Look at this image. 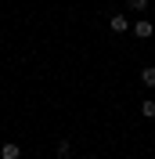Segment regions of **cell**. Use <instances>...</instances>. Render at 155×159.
<instances>
[{"mask_svg":"<svg viewBox=\"0 0 155 159\" xmlns=\"http://www.w3.org/2000/svg\"><path fill=\"white\" fill-rule=\"evenodd\" d=\"M130 33H134L137 40H148V36H155V25H152L148 18H141V22H134V29H130Z\"/></svg>","mask_w":155,"mask_h":159,"instance_id":"2","label":"cell"},{"mask_svg":"<svg viewBox=\"0 0 155 159\" xmlns=\"http://www.w3.org/2000/svg\"><path fill=\"white\" fill-rule=\"evenodd\" d=\"M0 159H22V148L15 141H7V145H0Z\"/></svg>","mask_w":155,"mask_h":159,"instance_id":"3","label":"cell"},{"mask_svg":"<svg viewBox=\"0 0 155 159\" xmlns=\"http://www.w3.org/2000/svg\"><path fill=\"white\" fill-rule=\"evenodd\" d=\"M141 83H144L148 90H155V65H144V69H141Z\"/></svg>","mask_w":155,"mask_h":159,"instance_id":"4","label":"cell"},{"mask_svg":"<svg viewBox=\"0 0 155 159\" xmlns=\"http://www.w3.org/2000/svg\"><path fill=\"white\" fill-rule=\"evenodd\" d=\"M141 116H144V119H155V98H144V101H141Z\"/></svg>","mask_w":155,"mask_h":159,"instance_id":"6","label":"cell"},{"mask_svg":"<svg viewBox=\"0 0 155 159\" xmlns=\"http://www.w3.org/2000/svg\"><path fill=\"white\" fill-rule=\"evenodd\" d=\"M54 152H58V159H69V156H72V141H69V138H61L58 145H54Z\"/></svg>","mask_w":155,"mask_h":159,"instance_id":"5","label":"cell"},{"mask_svg":"<svg viewBox=\"0 0 155 159\" xmlns=\"http://www.w3.org/2000/svg\"><path fill=\"white\" fill-rule=\"evenodd\" d=\"M126 7L130 11H148V0H126Z\"/></svg>","mask_w":155,"mask_h":159,"instance_id":"7","label":"cell"},{"mask_svg":"<svg viewBox=\"0 0 155 159\" xmlns=\"http://www.w3.org/2000/svg\"><path fill=\"white\" fill-rule=\"evenodd\" d=\"M108 29L116 33V36H123V33H130L134 25H130V18H126V15H112V18H108Z\"/></svg>","mask_w":155,"mask_h":159,"instance_id":"1","label":"cell"}]
</instances>
